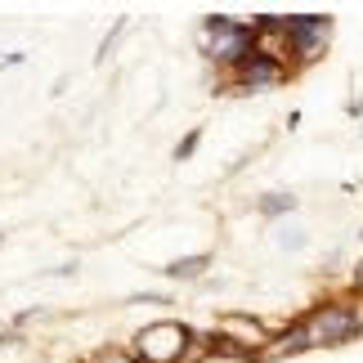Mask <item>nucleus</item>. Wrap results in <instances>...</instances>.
I'll return each mask as SVG.
<instances>
[{
	"mask_svg": "<svg viewBox=\"0 0 363 363\" xmlns=\"http://www.w3.org/2000/svg\"><path fill=\"white\" fill-rule=\"evenodd\" d=\"M278 247H283V251H301L305 247V233L301 229H278Z\"/></svg>",
	"mask_w": 363,
	"mask_h": 363,
	"instance_id": "obj_12",
	"label": "nucleus"
},
{
	"mask_svg": "<svg viewBox=\"0 0 363 363\" xmlns=\"http://www.w3.org/2000/svg\"><path fill=\"white\" fill-rule=\"evenodd\" d=\"M198 144H202V130H189V135L175 144V152H171V157H175V162H189L193 152H198Z\"/></svg>",
	"mask_w": 363,
	"mask_h": 363,
	"instance_id": "obj_10",
	"label": "nucleus"
},
{
	"mask_svg": "<svg viewBox=\"0 0 363 363\" xmlns=\"http://www.w3.org/2000/svg\"><path fill=\"white\" fill-rule=\"evenodd\" d=\"M350 117H363V99H354V104H350Z\"/></svg>",
	"mask_w": 363,
	"mask_h": 363,
	"instance_id": "obj_14",
	"label": "nucleus"
},
{
	"mask_svg": "<svg viewBox=\"0 0 363 363\" xmlns=\"http://www.w3.org/2000/svg\"><path fill=\"white\" fill-rule=\"evenodd\" d=\"M202 269H211V251H198V256H179V260H171L166 264V278H175V283H189V278H198Z\"/></svg>",
	"mask_w": 363,
	"mask_h": 363,
	"instance_id": "obj_7",
	"label": "nucleus"
},
{
	"mask_svg": "<svg viewBox=\"0 0 363 363\" xmlns=\"http://www.w3.org/2000/svg\"><path fill=\"white\" fill-rule=\"evenodd\" d=\"M189 345H193L189 328L175 323V318H162V323H148L144 332H139L130 350H135L139 363H184Z\"/></svg>",
	"mask_w": 363,
	"mask_h": 363,
	"instance_id": "obj_1",
	"label": "nucleus"
},
{
	"mask_svg": "<svg viewBox=\"0 0 363 363\" xmlns=\"http://www.w3.org/2000/svg\"><path fill=\"white\" fill-rule=\"evenodd\" d=\"M125 27H130L125 18H121V23H113V32H108V36H104V45H99V63L108 59V54H113V45H117V40L125 36Z\"/></svg>",
	"mask_w": 363,
	"mask_h": 363,
	"instance_id": "obj_11",
	"label": "nucleus"
},
{
	"mask_svg": "<svg viewBox=\"0 0 363 363\" xmlns=\"http://www.w3.org/2000/svg\"><path fill=\"white\" fill-rule=\"evenodd\" d=\"M283 32H287L296 59H318V54L328 50V40H332V18L328 13H287Z\"/></svg>",
	"mask_w": 363,
	"mask_h": 363,
	"instance_id": "obj_2",
	"label": "nucleus"
},
{
	"mask_svg": "<svg viewBox=\"0 0 363 363\" xmlns=\"http://www.w3.org/2000/svg\"><path fill=\"white\" fill-rule=\"evenodd\" d=\"M90 363H139L135 350H121V345H104V350H94Z\"/></svg>",
	"mask_w": 363,
	"mask_h": 363,
	"instance_id": "obj_9",
	"label": "nucleus"
},
{
	"mask_svg": "<svg viewBox=\"0 0 363 363\" xmlns=\"http://www.w3.org/2000/svg\"><path fill=\"white\" fill-rule=\"evenodd\" d=\"M278 81H287V67L274 63V59H264V54H251L238 72H233V86H238L242 94L264 90V86H278Z\"/></svg>",
	"mask_w": 363,
	"mask_h": 363,
	"instance_id": "obj_5",
	"label": "nucleus"
},
{
	"mask_svg": "<svg viewBox=\"0 0 363 363\" xmlns=\"http://www.w3.org/2000/svg\"><path fill=\"white\" fill-rule=\"evenodd\" d=\"M305 332H310V345H341L359 337V314L350 305H323L305 318Z\"/></svg>",
	"mask_w": 363,
	"mask_h": 363,
	"instance_id": "obj_3",
	"label": "nucleus"
},
{
	"mask_svg": "<svg viewBox=\"0 0 363 363\" xmlns=\"http://www.w3.org/2000/svg\"><path fill=\"white\" fill-rule=\"evenodd\" d=\"M130 305H171V296H162V291H135Z\"/></svg>",
	"mask_w": 363,
	"mask_h": 363,
	"instance_id": "obj_13",
	"label": "nucleus"
},
{
	"mask_svg": "<svg viewBox=\"0 0 363 363\" xmlns=\"http://www.w3.org/2000/svg\"><path fill=\"white\" fill-rule=\"evenodd\" d=\"M220 337L233 341L247 354H264V345H269L264 323H260V318H251V314H225V318H220Z\"/></svg>",
	"mask_w": 363,
	"mask_h": 363,
	"instance_id": "obj_4",
	"label": "nucleus"
},
{
	"mask_svg": "<svg viewBox=\"0 0 363 363\" xmlns=\"http://www.w3.org/2000/svg\"><path fill=\"white\" fill-rule=\"evenodd\" d=\"M296 350H310V332H305V323H291L278 341L264 345V359H287V354H296Z\"/></svg>",
	"mask_w": 363,
	"mask_h": 363,
	"instance_id": "obj_6",
	"label": "nucleus"
},
{
	"mask_svg": "<svg viewBox=\"0 0 363 363\" xmlns=\"http://www.w3.org/2000/svg\"><path fill=\"white\" fill-rule=\"evenodd\" d=\"M354 287L363 291V260H359V269H354Z\"/></svg>",
	"mask_w": 363,
	"mask_h": 363,
	"instance_id": "obj_15",
	"label": "nucleus"
},
{
	"mask_svg": "<svg viewBox=\"0 0 363 363\" xmlns=\"http://www.w3.org/2000/svg\"><path fill=\"white\" fill-rule=\"evenodd\" d=\"M296 206H301L296 193H264V198L256 202V211H260L264 220H278V216H291Z\"/></svg>",
	"mask_w": 363,
	"mask_h": 363,
	"instance_id": "obj_8",
	"label": "nucleus"
}]
</instances>
